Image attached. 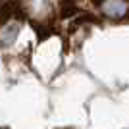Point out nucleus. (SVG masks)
<instances>
[{
  "label": "nucleus",
  "mask_w": 129,
  "mask_h": 129,
  "mask_svg": "<svg viewBox=\"0 0 129 129\" xmlns=\"http://www.w3.org/2000/svg\"><path fill=\"white\" fill-rule=\"evenodd\" d=\"M83 23H98V19L94 16H91V14H81L75 19V25H83Z\"/></svg>",
  "instance_id": "7ed1b4c3"
},
{
  "label": "nucleus",
  "mask_w": 129,
  "mask_h": 129,
  "mask_svg": "<svg viewBox=\"0 0 129 129\" xmlns=\"http://www.w3.org/2000/svg\"><path fill=\"white\" fill-rule=\"evenodd\" d=\"M102 14L110 19H121L129 17V2L127 0H102L100 2Z\"/></svg>",
  "instance_id": "f257e3e1"
},
{
  "label": "nucleus",
  "mask_w": 129,
  "mask_h": 129,
  "mask_svg": "<svg viewBox=\"0 0 129 129\" xmlns=\"http://www.w3.org/2000/svg\"><path fill=\"white\" fill-rule=\"evenodd\" d=\"M2 33H4V35L0 37V41H2L4 46H8V44H12L16 41V37H17V25H8Z\"/></svg>",
  "instance_id": "f03ea898"
}]
</instances>
